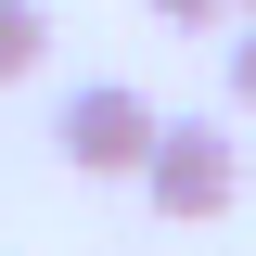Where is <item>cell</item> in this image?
I'll list each match as a JSON object with an SVG mask.
<instances>
[{
  "label": "cell",
  "instance_id": "6da1fadb",
  "mask_svg": "<svg viewBox=\"0 0 256 256\" xmlns=\"http://www.w3.org/2000/svg\"><path fill=\"white\" fill-rule=\"evenodd\" d=\"M141 205L154 218H230V192H244V141H230L218 116H154V141H141Z\"/></svg>",
  "mask_w": 256,
  "mask_h": 256
},
{
  "label": "cell",
  "instance_id": "7a4b0ae2",
  "mask_svg": "<svg viewBox=\"0 0 256 256\" xmlns=\"http://www.w3.org/2000/svg\"><path fill=\"white\" fill-rule=\"evenodd\" d=\"M141 141H154V102L128 90V77L64 90V116H52V154L77 166V180H128V166H141Z\"/></svg>",
  "mask_w": 256,
  "mask_h": 256
},
{
  "label": "cell",
  "instance_id": "3957f363",
  "mask_svg": "<svg viewBox=\"0 0 256 256\" xmlns=\"http://www.w3.org/2000/svg\"><path fill=\"white\" fill-rule=\"evenodd\" d=\"M38 52H52V13H38V0H0V90L38 77Z\"/></svg>",
  "mask_w": 256,
  "mask_h": 256
},
{
  "label": "cell",
  "instance_id": "277c9868",
  "mask_svg": "<svg viewBox=\"0 0 256 256\" xmlns=\"http://www.w3.org/2000/svg\"><path fill=\"white\" fill-rule=\"evenodd\" d=\"M141 13H154V26H180V38H205V26L230 13V0H141Z\"/></svg>",
  "mask_w": 256,
  "mask_h": 256
},
{
  "label": "cell",
  "instance_id": "5b68a950",
  "mask_svg": "<svg viewBox=\"0 0 256 256\" xmlns=\"http://www.w3.org/2000/svg\"><path fill=\"white\" fill-rule=\"evenodd\" d=\"M230 102L256 116V13H244V38H230Z\"/></svg>",
  "mask_w": 256,
  "mask_h": 256
},
{
  "label": "cell",
  "instance_id": "8992f818",
  "mask_svg": "<svg viewBox=\"0 0 256 256\" xmlns=\"http://www.w3.org/2000/svg\"><path fill=\"white\" fill-rule=\"evenodd\" d=\"M230 13H256V0H230Z\"/></svg>",
  "mask_w": 256,
  "mask_h": 256
}]
</instances>
